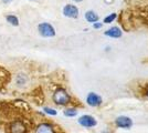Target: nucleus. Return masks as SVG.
Here are the masks:
<instances>
[{
	"mask_svg": "<svg viewBox=\"0 0 148 133\" xmlns=\"http://www.w3.org/2000/svg\"><path fill=\"white\" fill-rule=\"evenodd\" d=\"M104 36L112 39H119L123 37V30L117 25H113L111 28H108L106 31H104Z\"/></svg>",
	"mask_w": 148,
	"mask_h": 133,
	"instance_id": "obj_7",
	"label": "nucleus"
},
{
	"mask_svg": "<svg viewBox=\"0 0 148 133\" xmlns=\"http://www.w3.org/2000/svg\"><path fill=\"white\" fill-rule=\"evenodd\" d=\"M115 125L119 129L124 130H130V127L134 125V122L127 115H119L115 119Z\"/></svg>",
	"mask_w": 148,
	"mask_h": 133,
	"instance_id": "obj_6",
	"label": "nucleus"
},
{
	"mask_svg": "<svg viewBox=\"0 0 148 133\" xmlns=\"http://www.w3.org/2000/svg\"><path fill=\"white\" fill-rule=\"evenodd\" d=\"M9 131L10 133H27V127L23 124V122L16 120L9 124Z\"/></svg>",
	"mask_w": 148,
	"mask_h": 133,
	"instance_id": "obj_8",
	"label": "nucleus"
},
{
	"mask_svg": "<svg viewBox=\"0 0 148 133\" xmlns=\"http://www.w3.org/2000/svg\"><path fill=\"white\" fill-rule=\"evenodd\" d=\"M116 18H117V13L112 12V13H110V14H107L104 19H103V23H104V25L112 23L113 21H115V20H116Z\"/></svg>",
	"mask_w": 148,
	"mask_h": 133,
	"instance_id": "obj_14",
	"label": "nucleus"
},
{
	"mask_svg": "<svg viewBox=\"0 0 148 133\" xmlns=\"http://www.w3.org/2000/svg\"><path fill=\"white\" fill-rule=\"evenodd\" d=\"M42 110H43L44 113L48 114V115H51V116H56V115H58V111L53 108H50V107H43Z\"/></svg>",
	"mask_w": 148,
	"mask_h": 133,
	"instance_id": "obj_15",
	"label": "nucleus"
},
{
	"mask_svg": "<svg viewBox=\"0 0 148 133\" xmlns=\"http://www.w3.org/2000/svg\"><path fill=\"white\" fill-rule=\"evenodd\" d=\"M62 13L64 17L66 18H70V19H77L79 16H80V10L79 8L75 6V5H72V3H68L63 7L62 9Z\"/></svg>",
	"mask_w": 148,
	"mask_h": 133,
	"instance_id": "obj_3",
	"label": "nucleus"
},
{
	"mask_svg": "<svg viewBox=\"0 0 148 133\" xmlns=\"http://www.w3.org/2000/svg\"><path fill=\"white\" fill-rule=\"evenodd\" d=\"M30 1H33V0H30Z\"/></svg>",
	"mask_w": 148,
	"mask_h": 133,
	"instance_id": "obj_20",
	"label": "nucleus"
},
{
	"mask_svg": "<svg viewBox=\"0 0 148 133\" xmlns=\"http://www.w3.org/2000/svg\"><path fill=\"white\" fill-rule=\"evenodd\" d=\"M103 22H99V21H97V22H94L92 25V28L93 29H95V30H99V29H102L103 28Z\"/></svg>",
	"mask_w": 148,
	"mask_h": 133,
	"instance_id": "obj_16",
	"label": "nucleus"
},
{
	"mask_svg": "<svg viewBox=\"0 0 148 133\" xmlns=\"http://www.w3.org/2000/svg\"><path fill=\"white\" fill-rule=\"evenodd\" d=\"M85 102H86L87 105H90L92 108H97L103 103V98L96 92H88L86 95V99H85Z\"/></svg>",
	"mask_w": 148,
	"mask_h": 133,
	"instance_id": "obj_5",
	"label": "nucleus"
},
{
	"mask_svg": "<svg viewBox=\"0 0 148 133\" xmlns=\"http://www.w3.org/2000/svg\"><path fill=\"white\" fill-rule=\"evenodd\" d=\"M77 123L80 124L81 127H86V129H91V127H94L97 125V120L93 115L84 114V115H82V116L79 118Z\"/></svg>",
	"mask_w": 148,
	"mask_h": 133,
	"instance_id": "obj_4",
	"label": "nucleus"
},
{
	"mask_svg": "<svg viewBox=\"0 0 148 133\" xmlns=\"http://www.w3.org/2000/svg\"><path fill=\"white\" fill-rule=\"evenodd\" d=\"M146 94H147V96H148V90H147V93H146Z\"/></svg>",
	"mask_w": 148,
	"mask_h": 133,
	"instance_id": "obj_19",
	"label": "nucleus"
},
{
	"mask_svg": "<svg viewBox=\"0 0 148 133\" xmlns=\"http://www.w3.org/2000/svg\"><path fill=\"white\" fill-rule=\"evenodd\" d=\"M77 113H79V111L75 108H66L63 111V115L66 116V118H74V116L77 115Z\"/></svg>",
	"mask_w": 148,
	"mask_h": 133,
	"instance_id": "obj_13",
	"label": "nucleus"
},
{
	"mask_svg": "<svg viewBox=\"0 0 148 133\" xmlns=\"http://www.w3.org/2000/svg\"><path fill=\"white\" fill-rule=\"evenodd\" d=\"M72 1H74V2H76V3H79V2H82L83 0H72Z\"/></svg>",
	"mask_w": 148,
	"mask_h": 133,
	"instance_id": "obj_18",
	"label": "nucleus"
},
{
	"mask_svg": "<svg viewBox=\"0 0 148 133\" xmlns=\"http://www.w3.org/2000/svg\"><path fill=\"white\" fill-rule=\"evenodd\" d=\"M71 95L64 88H58L53 92L52 95V101L54 104L59 107H66L71 103Z\"/></svg>",
	"mask_w": 148,
	"mask_h": 133,
	"instance_id": "obj_1",
	"label": "nucleus"
},
{
	"mask_svg": "<svg viewBox=\"0 0 148 133\" xmlns=\"http://www.w3.org/2000/svg\"><path fill=\"white\" fill-rule=\"evenodd\" d=\"M38 32L42 38H53L56 37V28L49 22H40L38 25Z\"/></svg>",
	"mask_w": 148,
	"mask_h": 133,
	"instance_id": "obj_2",
	"label": "nucleus"
},
{
	"mask_svg": "<svg viewBox=\"0 0 148 133\" xmlns=\"http://www.w3.org/2000/svg\"><path fill=\"white\" fill-rule=\"evenodd\" d=\"M34 133H56V130L52 124L43 122V123H40L39 125H37Z\"/></svg>",
	"mask_w": 148,
	"mask_h": 133,
	"instance_id": "obj_9",
	"label": "nucleus"
},
{
	"mask_svg": "<svg viewBox=\"0 0 148 133\" xmlns=\"http://www.w3.org/2000/svg\"><path fill=\"white\" fill-rule=\"evenodd\" d=\"M5 19L9 25H13V27H18L19 25V18L16 14H7Z\"/></svg>",
	"mask_w": 148,
	"mask_h": 133,
	"instance_id": "obj_12",
	"label": "nucleus"
},
{
	"mask_svg": "<svg viewBox=\"0 0 148 133\" xmlns=\"http://www.w3.org/2000/svg\"><path fill=\"white\" fill-rule=\"evenodd\" d=\"M84 18H85V20H86L88 23H91V25H93L94 22H97L99 20V14L95 12L94 10H87L86 12L84 13Z\"/></svg>",
	"mask_w": 148,
	"mask_h": 133,
	"instance_id": "obj_10",
	"label": "nucleus"
},
{
	"mask_svg": "<svg viewBox=\"0 0 148 133\" xmlns=\"http://www.w3.org/2000/svg\"><path fill=\"white\" fill-rule=\"evenodd\" d=\"M27 82H28V76H27V74H25V73H18L17 74V76H16V84L18 87L21 88V87L25 85Z\"/></svg>",
	"mask_w": 148,
	"mask_h": 133,
	"instance_id": "obj_11",
	"label": "nucleus"
},
{
	"mask_svg": "<svg viewBox=\"0 0 148 133\" xmlns=\"http://www.w3.org/2000/svg\"><path fill=\"white\" fill-rule=\"evenodd\" d=\"M0 1H1L3 5H9V3H11V2H12L13 0H0Z\"/></svg>",
	"mask_w": 148,
	"mask_h": 133,
	"instance_id": "obj_17",
	"label": "nucleus"
}]
</instances>
